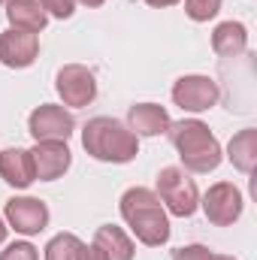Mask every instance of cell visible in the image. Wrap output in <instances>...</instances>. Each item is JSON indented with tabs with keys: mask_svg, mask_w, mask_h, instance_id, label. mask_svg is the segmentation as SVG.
Here are the masks:
<instances>
[{
	"mask_svg": "<svg viewBox=\"0 0 257 260\" xmlns=\"http://www.w3.org/2000/svg\"><path fill=\"white\" fill-rule=\"evenodd\" d=\"M121 218L142 245L160 248L170 242V218H167V209L154 191L139 188V185L127 188L121 194Z\"/></svg>",
	"mask_w": 257,
	"mask_h": 260,
	"instance_id": "obj_1",
	"label": "cell"
},
{
	"mask_svg": "<svg viewBox=\"0 0 257 260\" xmlns=\"http://www.w3.org/2000/svg\"><path fill=\"white\" fill-rule=\"evenodd\" d=\"M167 133H170V142L179 151L182 170L197 173V176H206V173L218 170V164L224 157L221 154V142L215 139V133L200 118H182V121L170 124Z\"/></svg>",
	"mask_w": 257,
	"mask_h": 260,
	"instance_id": "obj_2",
	"label": "cell"
},
{
	"mask_svg": "<svg viewBox=\"0 0 257 260\" xmlns=\"http://www.w3.org/2000/svg\"><path fill=\"white\" fill-rule=\"evenodd\" d=\"M82 148L103 164H130L139 154V136L118 118L97 115L82 130Z\"/></svg>",
	"mask_w": 257,
	"mask_h": 260,
	"instance_id": "obj_3",
	"label": "cell"
},
{
	"mask_svg": "<svg viewBox=\"0 0 257 260\" xmlns=\"http://www.w3.org/2000/svg\"><path fill=\"white\" fill-rule=\"evenodd\" d=\"M157 200L176 218H191L200 206V191L182 167H164L157 173Z\"/></svg>",
	"mask_w": 257,
	"mask_h": 260,
	"instance_id": "obj_4",
	"label": "cell"
},
{
	"mask_svg": "<svg viewBox=\"0 0 257 260\" xmlns=\"http://www.w3.org/2000/svg\"><path fill=\"white\" fill-rule=\"evenodd\" d=\"M203 215L209 224L215 227H233L245 209V200L242 191L233 185V182H215L206 194H203Z\"/></svg>",
	"mask_w": 257,
	"mask_h": 260,
	"instance_id": "obj_5",
	"label": "cell"
},
{
	"mask_svg": "<svg viewBox=\"0 0 257 260\" xmlns=\"http://www.w3.org/2000/svg\"><path fill=\"white\" fill-rule=\"evenodd\" d=\"M55 91L64 100V106H70V109H85L97 97V79H94V73L88 67L67 64L55 76Z\"/></svg>",
	"mask_w": 257,
	"mask_h": 260,
	"instance_id": "obj_6",
	"label": "cell"
},
{
	"mask_svg": "<svg viewBox=\"0 0 257 260\" xmlns=\"http://www.w3.org/2000/svg\"><path fill=\"white\" fill-rule=\"evenodd\" d=\"M218 100H221V88L212 76L191 73V76L176 79V85H173V103L185 112H206V109L218 106Z\"/></svg>",
	"mask_w": 257,
	"mask_h": 260,
	"instance_id": "obj_7",
	"label": "cell"
},
{
	"mask_svg": "<svg viewBox=\"0 0 257 260\" xmlns=\"http://www.w3.org/2000/svg\"><path fill=\"white\" fill-rule=\"evenodd\" d=\"M27 130L34 136V142H67L76 130V118L67 106H58V103H43L30 112L27 118Z\"/></svg>",
	"mask_w": 257,
	"mask_h": 260,
	"instance_id": "obj_8",
	"label": "cell"
},
{
	"mask_svg": "<svg viewBox=\"0 0 257 260\" xmlns=\"http://www.w3.org/2000/svg\"><path fill=\"white\" fill-rule=\"evenodd\" d=\"M49 206L37 197H12L3 206V221L21 236H37L49 227Z\"/></svg>",
	"mask_w": 257,
	"mask_h": 260,
	"instance_id": "obj_9",
	"label": "cell"
},
{
	"mask_svg": "<svg viewBox=\"0 0 257 260\" xmlns=\"http://www.w3.org/2000/svg\"><path fill=\"white\" fill-rule=\"evenodd\" d=\"M40 55V34L9 27L0 34V64L9 70H24Z\"/></svg>",
	"mask_w": 257,
	"mask_h": 260,
	"instance_id": "obj_10",
	"label": "cell"
},
{
	"mask_svg": "<svg viewBox=\"0 0 257 260\" xmlns=\"http://www.w3.org/2000/svg\"><path fill=\"white\" fill-rule=\"evenodd\" d=\"M30 157H34V173H37L40 182H55V179H61L67 170H70V164H73L70 145H67V142H52V139L37 142V145L30 148Z\"/></svg>",
	"mask_w": 257,
	"mask_h": 260,
	"instance_id": "obj_11",
	"label": "cell"
},
{
	"mask_svg": "<svg viewBox=\"0 0 257 260\" xmlns=\"http://www.w3.org/2000/svg\"><path fill=\"white\" fill-rule=\"evenodd\" d=\"M0 179L15 188V191H24L37 182V173H34V157L27 148H6L0 151Z\"/></svg>",
	"mask_w": 257,
	"mask_h": 260,
	"instance_id": "obj_12",
	"label": "cell"
},
{
	"mask_svg": "<svg viewBox=\"0 0 257 260\" xmlns=\"http://www.w3.org/2000/svg\"><path fill=\"white\" fill-rule=\"evenodd\" d=\"M170 112L157 103H136L127 112V127L136 136H160L170 130Z\"/></svg>",
	"mask_w": 257,
	"mask_h": 260,
	"instance_id": "obj_13",
	"label": "cell"
},
{
	"mask_svg": "<svg viewBox=\"0 0 257 260\" xmlns=\"http://www.w3.org/2000/svg\"><path fill=\"white\" fill-rule=\"evenodd\" d=\"M248 49V27L242 21H221L212 30V52L218 58H239Z\"/></svg>",
	"mask_w": 257,
	"mask_h": 260,
	"instance_id": "obj_14",
	"label": "cell"
},
{
	"mask_svg": "<svg viewBox=\"0 0 257 260\" xmlns=\"http://www.w3.org/2000/svg\"><path fill=\"white\" fill-rule=\"evenodd\" d=\"M6 21H9V27L40 34L49 24V15H46L40 0H9L6 3Z\"/></svg>",
	"mask_w": 257,
	"mask_h": 260,
	"instance_id": "obj_15",
	"label": "cell"
},
{
	"mask_svg": "<svg viewBox=\"0 0 257 260\" xmlns=\"http://www.w3.org/2000/svg\"><path fill=\"white\" fill-rule=\"evenodd\" d=\"M94 245L103 248L106 260H133L136 257V245H133V239H130L121 227H115V224H103V227H97V233H94Z\"/></svg>",
	"mask_w": 257,
	"mask_h": 260,
	"instance_id": "obj_16",
	"label": "cell"
},
{
	"mask_svg": "<svg viewBox=\"0 0 257 260\" xmlns=\"http://www.w3.org/2000/svg\"><path fill=\"white\" fill-rule=\"evenodd\" d=\"M227 157L230 164L239 170V173H254L257 167V130L254 127H245L239 130L230 142H227Z\"/></svg>",
	"mask_w": 257,
	"mask_h": 260,
	"instance_id": "obj_17",
	"label": "cell"
},
{
	"mask_svg": "<svg viewBox=\"0 0 257 260\" xmlns=\"http://www.w3.org/2000/svg\"><path fill=\"white\" fill-rule=\"evenodd\" d=\"M79 245H82V239L76 233H58L46 245V260H76Z\"/></svg>",
	"mask_w": 257,
	"mask_h": 260,
	"instance_id": "obj_18",
	"label": "cell"
},
{
	"mask_svg": "<svg viewBox=\"0 0 257 260\" xmlns=\"http://www.w3.org/2000/svg\"><path fill=\"white\" fill-rule=\"evenodd\" d=\"M221 12V0H185V15L191 21H209Z\"/></svg>",
	"mask_w": 257,
	"mask_h": 260,
	"instance_id": "obj_19",
	"label": "cell"
},
{
	"mask_svg": "<svg viewBox=\"0 0 257 260\" xmlns=\"http://www.w3.org/2000/svg\"><path fill=\"white\" fill-rule=\"evenodd\" d=\"M0 260H40V254L30 242H9L0 251Z\"/></svg>",
	"mask_w": 257,
	"mask_h": 260,
	"instance_id": "obj_20",
	"label": "cell"
},
{
	"mask_svg": "<svg viewBox=\"0 0 257 260\" xmlns=\"http://www.w3.org/2000/svg\"><path fill=\"white\" fill-rule=\"evenodd\" d=\"M43 3V9H46V15H52V18H73V12H76V0H40Z\"/></svg>",
	"mask_w": 257,
	"mask_h": 260,
	"instance_id": "obj_21",
	"label": "cell"
},
{
	"mask_svg": "<svg viewBox=\"0 0 257 260\" xmlns=\"http://www.w3.org/2000/svg\"><path fill=\"white\" fill-rule=\"evenodd\" d=\"M209 257H212V251L206 245H182L173 254V260H209Z\"/></svg>",
	"mask_w": 257,
	"mask_h": 260,
	"instance_id": "obj_22",
	"label": "cell"
},
{
	"mask_svg": "<svg viewBox=\"0 0 257 260\" xmlns=\"http://www.w3.org/2000/svg\"><path fill=\"white\" fill-rule=\"evenodd\" d=\"M76 260H106V254H103V248H100V245H94V242H91V245H85V242H82V245H79V251H76Z\"/></svg>",
	"mask_w": 257,
	"mask_h": 260,
	"instance_id": "obj_23",
	"label": "cell"
},
{
	"mask_svg": "<svg viewBox=\"0 0 257 260\" xmlns=\"http://www.w3.org/2000/svg\"><path fill=\"white\" fill-rule=\"evenodd\" d=\"M148 6H154V9H167V6H176L179 0H145Z\"/></svg>",
	"mask_w": 257,
	"mask_h": 260,
	"instance_id": "obj_24",
	"label": "cell"
},
{
	"mask_svg": "<svg viewBox=\"0 0 257 260\" xmlns=\"http://www.w3.org/2000/svg\"><path fill=\"white\" fill-rule=\"evenodd\" d=\"M76 3H82V6H88V9H97V6H103L106 0H76Z\"/></svg>",
	"mask_w": 257,
	"mask_h": 260,
	"instance_id": "obj_25",
	"label": "cell"
},
{
	"mask_svg": "<svg viewBox=\"0 0 257 260\" xmlns=\"http://www.w3.org/2000/svg\"><path fill=\"white\" fill-rule=\"evenodd\" d=\"M6 233H9V227H6V221H3V218H0V245H3V242H6Z\"/></svg>",
	"mask_w": 257,
	"mask_h": 260,
	"instance_id": "obj_26",
	"label": "cell"
},
{
	"mask_svg": "<svg viewBox=\"0 0 257 260\" xmlns=\"http://www.w3.org/2000/svg\"><path fill=\"white\" fill-rule=\"evenodd\" d=\"M209 260H236V257H230V254H212Z\"/></svg>",
	"mask_w": 257,
	"mask_h": 260,
	"instance_id": "obj_27",
	"label": "cell"
},
{
	"mask_svg": "<svg viewBox=\"0 0 257 260\" xmlns=\"http://www.w3.org/2000/svg\"><path fill=\"white\" fill-rule=\"evenodd\" d=\"M0 3H9V0H0Z\"/></svg>",
	"mask_w": 257,
	"mask_h": 260,
	"instance_id": "obj_28",
	"label": "cell"
}]
</instances>
